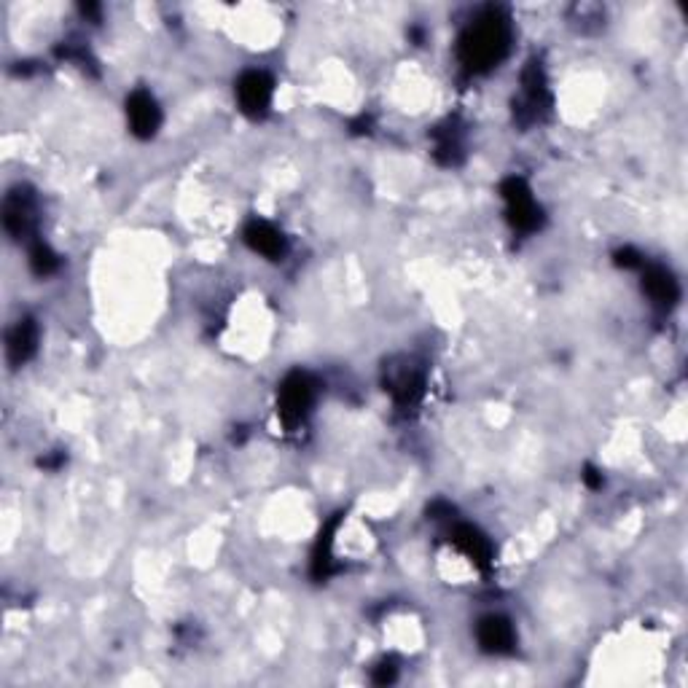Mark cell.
<instances>
[{"mask_svg":"<svg viewBox=\"0 0 688 688\" xmlns=\"http://www.w3.org/2000/svg\"><path fill=\"white\" fill-rule=\"evenodd\" d=\"M506 38L500 33L498 25H487V28H479L474 30L466 52H468V63H476V65H484V63H492L498 60L500 49H503Z\"/></svg>","mask_w":688,"mask_h":688,"instance_id":"cell-1","label":"cell"},{"mask_svg":"<svg viewBox=\"0 0 688 688\" xmlns=\"http://www.w3.org/2000/svg\"><path fill=\"white\" fill-rule=\"evenodd\" d=\"M312 401V385L306 382L304 374H293L285 385H282V404H280V412L288 417V420H301V415L306 412Z\"/></svg>","mask_w":688,"mask_h":688,"instance_id":"cell-2","label":"cell"},{"mask_svg":"<svg viewBox=\"0 0 688 688\" xmlns=\"http://www.w3.org/2000/svg\"><path fill=\"white\" fill-rule=\"evenodd\" d=\"M272 97V84L261 73H248L239 81V103L248 113H261L269 105Z\"/></svg>","mask_w":688,"mask_h":688,"instance_id":"cell-3","label":"cell"},{"mask_svg":"<svg viewBox=\"0 0 688 688\" xmlns=\"http://www.w3.org/2000/svg\"><path fill=\"white\" fill-rule=\"evenodd\" d=\"M479 642L492 650V653H503V650H511V642H514V629L506 618H498V616H490L482 621L479 626Z\"/></svg>","mask_w":688,"mask_h":688,"instance_id":"cell-4","label":"cell"},{"mask_svg":"<svg viewBox=\"0 0 688 688\" xmlns=\"http://www.w3.org/2000/svg\"><path fill=\"white\" fill-rule=\"evenodd\" d=\"M130 122H132V130L138 135H151L156 130L159 111H156V103L146 92L132 95V100H130Z\"/></svg>","mask_w":688,"mask_h":688,"instance_id":"cell-5","label":"cell"},{"mask_svg":"<svg viewBox=\"0 0 688 688\" xmlns=\"http://www.w3.org/2000/svg\"><path fill=\"white\" fill-rule=\"evenodd\" d=\"M36 325L30 320H20L17 328L9 333V358L12 364H22L33 356L36 350Z\"/></svg>","mask_w":688,"mask_h":688,"instance_id":"cell-6","label":"cell"},{"mask_svg":"<svg viewBox=\"0 0 688 688\" xmlns=\"http://www.w3.org/2000/svg\"><path fill=\"white\" fill-rule=\"evenodd\" d=\"M245 237H248V242H250L258 253H264V256H280V253H282V237H280V231L272 229V226L264 223V221L250 223V229L245 231Z\"/></svg>","mask_w":688,"mask_h":688,"instance_id":"cell-7","label":"cell"},{"mask_svg":"<svg viewBox=\"0 0 688 688\" xmlns=\"http://www.w3.org/2000/svg\"><path fill=\"white\" fill-rule=\"evenodd\" d=\"M55 266H57V261H55V256L49 253V248L38 245V248L33 250V269H36L38 274H49Z\"/></svg>","mask_w":688,"mask_h":688,"instance_id":"cell-8","label":"cell"},{"mask_svg":"<svg viewBox=\"0 0 688 688\" xmlns=\"http://www.w3.org/2000/svg\"><path fill=\"white\" fill-rule=\"evenodd\" d=\"M393 677H396V667H388V664H382V669H380L377 680H380V683H390Z\"/></svg>","mask_w":688,"mask_h":688,"instance_id":"cell-9","label":"cell"}]
</instances>
